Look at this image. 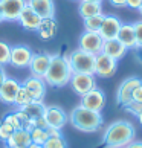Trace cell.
Returning <instances> with one entry per match:
<instances>
[{"label":"cell","mask_w":142,"mask_h":148,"mask_svg":"<svg viewBox=\"0 0 142 148\" xmlns=\"http://www.w3.org/2000/svg\"><path fill=\"white\" fill-rule=\"evenodd\" d=\"M20 110H23L32 121H34V119L40 118V116H45L46 106H45V102H43V101H32L31 104H28V106L21 107Z\"/></svg>","instance_id":"obj_24"},{"label":"cell","mask_w":142,"mask_h":148,"mask_svg":"<svg viewBox=\"0 0 142 148\" xmlns=\"http://www.w3.org/2000/svg\"><path fill=\"white\" fill-rule=\"evenodd\" d=\"M8 78V75H6V72H5V67L3 66H0V87H2V84L5 83V79Z\"/></svg>","instance_id":"obj_39"},{"label":"cell","mask_w":142,"mask_h":148,"mask_svg":"<svg viewBox=\"0 0 142 148\" xmlns=\"http://www.w3.org/2000/svg\"><path fill=\"white\" fill-rule=\"evenodd\" d=\"M72 67L67 61V57L54 53L51 58V64L45 75V79L47 86L51 87H64L69 84L70 76H72Z\"/></svg>","instance_id":"obj_2"},{"label":"cell","mask_w":142,"mask_h":148,"mask_svg":"<svg viewBox=\"0 0 142 148\" xmlns=\"http://www.w3.org/2000/svg\"><path fill=\"white\" fill-rule=\"evenodd\" d=\"M78 12L83 18H89L93 15L102 14V5L98 2H87V0H80Z\"/></svg>","instance_id":"obj_23"},{"label":"cell","mask_w":142,"mask_h":148,"mask_svg":"<svg viewBox=\"0 0 142 148\" xmlns=\"http://www.w3.org/2000/svg\"><path fill=\"white\" fill-rule=\"evenodd\" d=\"M31 142L32 139H31L29 131L25 128H19L11 134V138L5 144H6L8 148H28L31 145Z\"/></svg>","instance_id":"obj_20"},{"label":"cell","mask_w":142,"mask_h":148,"mask_svg":"<svg viewBox=\"0 0 142 148\" xmlns=\"http://www.w3.org/2000/svg\"><path fill=\"white\" fill-rule=\"evenodd\" d=\"M11 60V46L5 41H0V66L9 64Z\"/></svg>","instance_id":"obj_29"},{"label":"cell","mask_w":142,"mask_h":148,"mask_svg":"<svg viewBox=\"0 0 142 148\" xmlns=\"http://www.w3.org/2000/svg\"><path fill=\"white\" fill-rule=\"evenodd\" d=\"M87 2H98V3H101L102 0H87Z\"/></svg>","instance_id":"obj_44"},{"label":"cell","mask_w":142,"mask_h":148,"mask_svg":"<svg viewBox=\"0 0 142 148\" xmlns=\"http://www.w3.org/2000/svg\"><path fill=\"white\" fill-rule=\"evenodd\" d=\"M43 148H67V142L61 134L58 136H49L47 140L43 144Z\"/></svg>","instance_id":"obj_28"},{"label":"cell","mask_w":142,"mask_h":148,"mask_svg":"<svg viewBox=\"0 0 142 148\" xmlns=\"http://www.w3.org/2000/svg\"><path fill=\"white\" fill-rule=\"evenodd\" d=\"M72 90L76 93L78 96H83L86 95L87 92H90L92 89L96 87V76L92 75V73H78V72H73L72 76H70V81H69Z\"/></svg>","instance_id":"obj_5"},{"label":"cell","mask_w":142,"mask_h":148,"mask_svg":"<svg viewBox=\"0 0 142 148\" xmlns=\"http://www.w3.org/2000/svg\"><path fill=\"white\" fill-rule=\"evenodd\" d=\"M110 2V5L112 6H115V8H124V6H127V2L125 0H108Z\"/></svg>","instance_id":"obj_37"},{"label":"cell","mask_w":142,"mask_h":148,"mask_svg":"<svg viewBox=\"0 0 142 148\" xmlns=\"http://www.w3.org/2000/svg\"><path fill=\"white\" fill-rule=\"evenodd\" d=\"M25 6L26 0H0V8H2L5 21H19V17Z\"/></svg>","instance_id":"obj_11"},{"label":"cell","mask_w":142,"mask_h":148,"mask_svg":"<svg viewBox=\"0 0 142 148\" xmlns=\"http://www.w3.org/2000/svg\"><path fill=\"white\" fill-rule=\"evenodd\" d=\"M104 20V14L99 15H93V17L84 18V31H90V32H99V28Z\"/></svg>","instance_id":"obj_26"},{"label":"cell","mask_w":142,"mask_h":148,"mask_svg":"<svg viewBox=\"0 0 142 148\" xmlns=\"http://www.w3.org/2000/svg\"><path fill=\"white\" fill-rule=\"evenodd\" d=\"M125 148H142V140H133V142H130Z\"/></svg>","instance_id":"obj_40"},{"label":"cell","mask_w":142,"mask_h":148,"mask_svg":"<svg viewBox=\"0 0 142 148\" xmlns=\"http://www.w3.org/2000/svg\"><path fill=\"white\" fill-rule=\"evenodd\" d=\"M136 118H138V121H139V124L142 125V110L138 113V114H136Z\"/></svg>","instance_id":"obj_42"},{"label":"cell","mask_w":142,"mask_h":148,"mask_svg":"<svg viewBox=\"0 0 142 148\" xmlns=\"http://www.w3.org/2000/svg\"><path fill=\"white\" fill-rule=\"evenodd\" d=\"M125 2H127V6H128V8H132V9H139L142 0H125Z\"/></svg>","instance_id":"obj_36"},{"label":"cell","mask_w":142,"mask_h":148,"mask_svg":"<svg viewBox=\"0 0 142 148\" xmlns=\"http://www.w3.org/2000/svg\"><path fill=\"white\" fill-rule=\"evenodd\" d=\"M133 52H134V58H136V61L142 64V46H136V47L133 49Z\"/></svg>","instance_id":"obj_35"},{"label":"cell","mask_w":142,"mask_h":148,"mask_svg":"<svg viewBox=\"0 0 142 148\" xmlns=\"http://www.w3.org/2000/svg\"><path fill=\"white\" fill-rule=\"evenodd\" d=\"M35 32L41 40H52L58 32V23H57L55 17L54 18H41L40 26H38V29Z\"/></svg>","instance_id":"obj_22"},{"label":"cell","mask_w":142,"mask_h":148,"mask_svg":"<svg viewBox=\"0 0 142 148\" xmlns=\"http://www.w3.org/2000/svg\"><path fill=\"white\" fill-rule=\"evenodd\" d=\"M14 131L15 130L11 127L9 124H6L5 121H0V140H2V142H6Z\"/></svg>","instance_id":"obj_30"},{"label":"cell","mask_w":142,"mask_h":148,"mask_svg":"<svg viewBox=\"0 0 142 148\" xmlns=\"http://www.w3.org/2000/svg\"><path fill=\"white\" fill-rule=\"evenodd\" d=\"M67 61L72 67V72H78V73H92L95 75V61H96V55L81 49L70 52L67 55Z\"/></svg>","instance_id":"obj_4"},{"label":"cell","mask_w":142,"mask_h":148,"mask_svg":"<svg viewBox=\"0 0 142 148\" xmlns=\"http://www.w3.org/2000/svg\"><path fill=\"white\" fill-rule=\"evenodd\" d=\"M26 5L31 6L41 18L55 17V3H54V0H26Z\"/></svg>","instance_id":"obj_18"},{"label":"cell","mask_w":142,"mask_h":148,"mask_svg":"<svg viewBox=\"0 0 142 148\" xmlns=\"http://www.w3.org/2000/svg\"><path fill=\"white\" fill-rule=\"evenodd\" d=\"M51 53L46 52H38L32 55V60L29 63V70H31V76H38V78H45V75L49 69V64H51Z\"/></svg>","instance_id":"obj_13"},{"label":"cell","mask_w":142,"mask_h":148,"mask_svg":"<svg viewBox=\"0 0 142 148\" xmlns=\"http://www.w3.org/2000/svg\"><path fill=\"white\" fill-rule=\"evenodd\" d=\"M136 128L130 121H115L104 131L102 142L107 148H125L130 142L134 140Z\"/></svg>","instance_id":"obj_1"},{"label":"cell","mask_w":142,"mask_h":148,"mask_svg":"<svg viewBox=\"0 0 142 148\" xmlns=\"http://www.w3.org/2000/svg\"><path fill=\"white\" fill-rule=\"evenodd\" d=\"M28 92L31 93L32 99L34 101H43L46 96V90H47V84L46 81L43 78H38V76H29V78H26L23 83Z\"/></svg>","instance_id":"obj_14"},{"label":"cell","mask_w":142,"mask_h":148,"mask_svg":"<svg viewBox=\"0 0 142 148\" xmlns=\"http://www.w3.org/2000/svg\"><path fill=\"white\" fill-rule=\"evenodd\" d=\"M78 2H80V0H78Z\"/></svg>","instance_id":"obj_46"},{"label":"cell","mask_w":142,"mask_h":148,"mask_svg":"<svg viewBox=\"0 0 142 148\" xmlns=\"http://www.w3.org/2000/svg\"><path fill=\"white\" fill-rule=\"evenodd\" d=\"M116 38L127 49H132V51L138 46L136 45V34H134L133 23H122L121 28H119V32H118Z\"/></svg>","instance_id":"obj_21"},{"label":"cell","mask_w":142,"mask_h":148,"mask_svg":"<svg viewBox=\"0 0 142 148\" xmlns=\"http://www.w3.org/2000/svg\"><path fill=\"white\" fill-rule=\"evenodd\" d=\"M29 134H31L32 142H34V144H38V145H43L49 138L47 133H46V128H38V127H32L29 130Z\"/></svg>","instance_id":"obj_27"},{"label":"cell","mask_w":142,"mask_h":148,"mask_svg":"<svg viewBox=\"0 0 142 148\" xmlns=\"http://www.w3.org/2000/svg\"><path fill=\"white\" fill-rule=\"evenodd\" d=\"M46 133L47 136H58V134H61V130H57L54 127H46Z\"/></svg>","instance_id":"obj_38"},{"label":"cell","mask_w":142,"mask_h":148,"mask_svg":"<svg viewBox=\"0 0 142 148\" xmlns=\"http://www.w3.org/2000/svg\"><path fill=\"white\" fill-rule=\"evenodd\" d=\"M134 34H136V45L142 46V20H138L133 23Z\"/></svg>","instance_id":"obj_32"},{"label":"cell","mask_w":142,"mask_h":148,"mask_svg":"<svg viewBox=\"0 0 142 148\" xmlns=\"http://www.w3.org/2000/svg\"><path fill=\"white\" fill-rule=\"evenodd\" d=\"M106 93L102 92L101 89H92L90 92H87L86 95L81 96V106L89 108V110H93V112H102V108L106 107Z\"/></svg>","instance_id":"obj_8"},{"label":"cell","mask_w":142,"mask_h":148,"mask_svg":"<svg viewBox=\"0 0 142 148\" xmlns=\"http://www.w3.org/2000/svg\"><path fill=\"white\" fill-rule=\"evenodd\" d=\"M118 70V61L104 53H98L95 61V76L99 78H110Z\"/></svg>","instance_id":"obj_10"},{"label":"cell","mask_w":142,"mask_h":148,"mask_svg":"<svg viewBox=\"0 0 142 148\" xmlns=\"http://www.w3.org/2000/svg\"><path fill=\"white\" fill-rule=\"evenodd\" d=\"M40 21H41V17L28 5L25 6V9L21 11V14L19 17V23L26 31H37L38 26H40Z\"/></svg>","instance_id":"obj_19"},{"label":"cell","mask_w":142,"mask_h":148,"mask_svg":"<svg viewBox=\"0 0 142 148\" xmlns=\"http://www.w3.org/2000/svg\"><path fill=\"white\" fill-rule=\"evenodd\" d=\"M2 121H5L6 124H9V125H11V127H12L14 130L23 128V127H21V122H20L19 116L15 114V112H11V113H8V114H5Z\"/></svg>","instance_id":"obj_31"},{"label":"cell","mask_w":142,"mask_h":148,"mask_svg":"<svg viewBox=\"0 0 142 148\" xmlns=\"http://www.w3.org/2000/svg\"><path fill=\"white\" fill-rule=\"evenodd\" d=\"M138 11H139V12H141V15H142V3H141V6H139V9H138Z\"/></svg>","instance_id":"obj_45"},{"label":"cell","mask_w":142,"mask_h":148,"mask_svg":"<svg viewBox=\"0 0 142 148\" xmlns=\"http://www.w3.org/2000/svg\"><path fill=\"white\" fill-rule=\"evenodd\" d=\"M6 148H8V147H6Z\"/></svg>","instance_id":"obj_47"},{"label":"cell","mask_w":142,"mask_h":148,"mask_svg":"<svg viewBox=\"0 0 142 148\" xmlns=\"http://www.w3.org/2000/svg\"><path fill=\"white\" fill-rule=\"evenodd\" d=\"M32 49L26 45H15L11 47V60H9V64L14 66V67H19V69H23V67H28L31 60H32Z\"/></svg>","instance_id":"obj_9"},{"label":"cell","mask_w":142,"mask_h":148,"mask_svg":"<svg viewBox=\"0 0 142 148\" xmlns=\"http://www.w3.org/2000/svg\"><path fill=\"white\" fill-rule=\"evenodd\" d=\"M128 49L125 47L121 41L118 40V38H112V40H104V45H102V51L101 53H104V55L110 57L113 60H122L125 57V53H127Z\"/></svg>","instance_id":"obj_17"},{"label":"cell","mask_w":142,"mask_h":148,"mask_svg":"<svg viewBox=\"0 0 142 148\" xmlns=\"http://www.w3.org/2000/svg\"><path fill=\"white\" fill-rule=\"evenodd\" d=\"M139 84H142V79L138 78V76H128V78H125L122 83L119 84L118 92H116V102H118V106L125 107L128 102H132L133 92H134V89Z\"/></svg>","instance_id":"obj_6"},{"label":"cell","mask_w":142,"mask_h":148,"mask_svg":"<svg viewBox=\"0 0 142 148\" xmlns=\"http://www.w3.org/2000/svg\"><path fill=\"white\" fill-rule=\"evenodd\" d=\"M28 148H43V145H38V144H34V142H31V145Z\"/></svg>","instance_id":"obj_41"},{"label":"cell","mask_w":142,"mask_h":148,"mask_svg":"<svg viewBox=\"0 0 142 148\" xmlns=\"http://www.w3.org/2000/svg\"><path fill=\"white\" fill-rule=\"evenodd\" d=\"M102 45L104 40L99 35V32H90V31H84L81 34L80 40H78V49L86 52H90L93 55H98L102 51Z\"/></svg>","instance_id":"obj_7"},{"label":"cell","mask_w":142,"mask_h":148,"mask_svg":"<svg viewBox=\"0 0 142 148\" xmlns=\"http://www.w3.org/2000/svg\"><path fill=\"white\" fill-rule=\"evenodd\" d=\"M132 101L138 102V104H142V84H139V86L134 89V92H133V99H132Z\"/></svg>","instance_id":"obj_33"},{"label":"cell","mask_w":142,"mask_h":148,"mask_svg":"<svg viewBox=\"0 0 142 148\" xmlns=\"http://www.w3.org/2000/svg\"><path fill=\"white\" fill-rule=\"evenodd\" d=\"M2 21H5V20H3V14H2V8H0V23H2Z\"/></svg>","instance_id":"obj_43"},{"label":"cell","mask_w":142,"mask_h":148,"mask_svg":"<svg viewBox=\"0 0 142 148\" xmlns=\"http://www.w3.org/2000/svg\"><path fill=\"white\" fill-rule=\"evenodd\" d=\"M69 121L73 125V128L83 131V133H95L99 130V127L104 122L101 112H93L89 108L76 106L69 114Z\"/></svg>","instance_id":"obj_3"},{"label":"cell","mask_w":142,"mask_h":148,"mask_svg":"<svg viewBox=\"0 0 142 148\" xmlns=\"http://www.w3.org/2000/svg\"><path fill=\"white\" fill-rule=\"evenodd\" d=\"M32 101V96H31V93L28 92V89L21 84L20 86V89L17 92V96H15V102H14V106L17 107V108H21V107H25V106H28V104H31Z\"/></svg>","instance_id":"obj_25"},{"label":"cell","mask_w":142,"mask_h":148,"mask_svg":"<svg viewBox=\"0 0 142 148\" xmlns=\"http://www.w3.org/2000/svg\"><path fill=\"white\" fill-rule=\"evenodd\" d=\"M45 119L47 122V127H54L57 130H61L64 125L69 122V116L67 113L58 106H46V112H45Z\"/></svg>","instance_id":"obj_12"},{"label":"cell","mask_w":142,"mask_h":148,"mask_svg":"<svg viewBox=\"0 0 142 148\" xmlns=\"http://www.w3.org/2000/svg\"><path fill=\"white\" fill-rule=\"evenodd\" d=\"M21 83H19L15 78H8L5 79V83L0 87V101L8 104V106H14L15 102V96H17V92L20 89Z\"/></svg>","instance_id":"obj_15"},{"label":"cell","mask_w":142,"mask_h":148,"mask_svg":"<svg viewBox=\"0 0 142 148\" xmlns=\"http://www.w3.org/2000/svg\"><path fill=\"white\" fill-rule=\"evenodd\" d=\"M121 25H122V21L116 15H104V20H102V25L99 28V35L102 37V40L116 38Z\"/></svg>","instance_id":"obj_16"},{"label":"cell","mask_w":142,"mask_h":148,"mask_svg":"<svg viewBox=\"0 0 142 148\" xmlns=\"http://www.w3.org/2000/svg\"><path fill=\"white\" fill-rule=\"evenodd\" d=\"M34 127H38V128H46V127H47V122H46L45 116H40V118L34 119Z\"/></svg>","instance_id":"obj_34"}]
</instances>
